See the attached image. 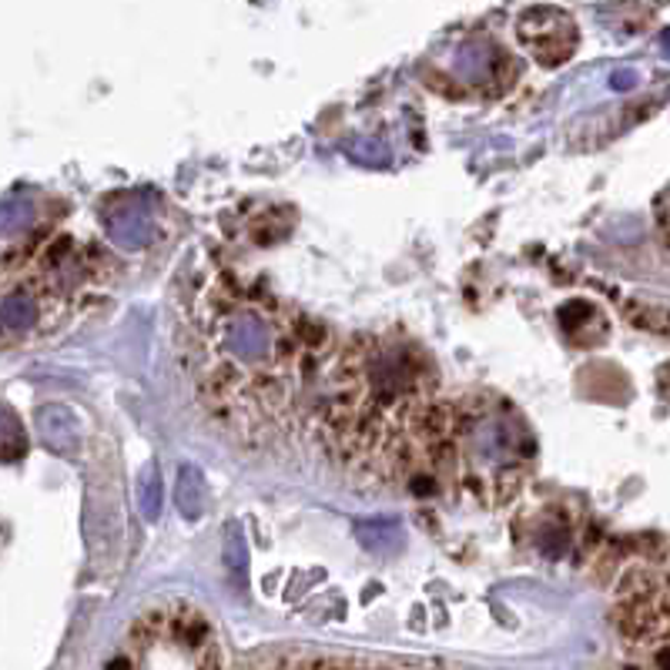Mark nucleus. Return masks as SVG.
<instances>
[{
  "instance_id": "4",
  "label": "nucleus",
  "mask_w": 670,
  "mask_h": 670,
  "mask_svg": "<svg viewBox=\"0 0 670 670\" xmlns=\"http://www.w3.org/2000/svg\"><path fill=\"white\" fill-rule=\"evenodd\" d=\"M520 41L523 48L546 68L563 65L566 58H573L577 48V28L573 21L556 11V8H530L520 18Z\"/></svg>"
},
{
  "instance_id": "1",
  "label": "nucleus",
  "mask_w": 670,
  "mask_h": 670,
  "mask_svg": "<svg viewBox=\"0 0 670 670\" xmlns=\"http://www.w3.org/2000/svg\"><path fill=\"white\" fill-rule=\"evenodd\" d=\"M195 373L208 410L245 440L278 436L315 386L305 322L275 302L228 282L195 305Z\"/></svg>"
},
{
  "instance_id": "8",
  "label": "nucleus",
  "mask_w": 670,
  "mask_h": 670,
  "mask_svg": "<svg viewBox=\"0 0 670 670\" xmlns=\"http://www.w3.org/2000/svg\"><path fill=\"white\" fill-rule=\"evenodd\" d=\"M356 536H359V543L366 550H373L380 556H390V553H396L403 546V530L393 520H386V523H380V520L376 523H359Z\"/></svg>"
},
{
  "instance_id": "7",
  "label": "nucleus",
  "mask_w": 670,
  "mask_h": 670,
  "mask_svg": "<svg viewBox=\"0 0 670 670\" xmlns=\"http://www.w3.org/2000/svg\"><path fill=\"white\" fill-rule=\"evenodd\" d=\"M175 506L181 510L185 520H198L208 506V486L205 476L195 466H181L175 480Z\"/></svg>"
},
{
  "instance_id": "6",
  "label": "nucleus",
  "mask_w": 670,
  "mask_h": 670,
  "mask_svg": "<svg viewBox=\"0 0 670 670\" xmlns=\"http://www.w3.org/2000/svg\"><path fill=\"white\" fill-rule=\"evenodd\" d=\"M108 228H111V238L125 248H141L151 242V231H155V218L148 211L145 201L138 198H128L125 205H118V211H111L108 218Z\"/></svg>"
},
{
  "instance_id": "9",
  "label": "nucleus",
  "mask_w": 670,
  "mask_h": 670,
  "mask_svg": "<svg viewBox=\"0 0 670 670\" xmlns=\"http://www.w3.org/2000/svg\"><path fill=\"white\" fill-rule=\"evenodd\" d=\"M138 500H141V513H145L148 520H155L158 510H161V476H158V466H155V463L145 466V476H141V483H138Z\"/></svg>"
},
{
  "instance_id": "11",
  "label": "nucleus",
  "mask_w": 670,
  "mask_h": 670,
  "mask_svg": "<svg viewBox=\"0 0 670 670\" xmlns=\"http://www.w3.org/2000/svg\"><path fill=\"white\" fill-rule=\"evenodd\" d=\"M637 81V75L633 71H623V75H617V88H630Z\"/></svg>"
},
{
  "instance_id": "5",
  "label": "nucleus",
  "mask_w": 670,
  "mask_h": 670,
  "mask_svg": "<svg viewBox=\"0 0 670 670\" xmlns=\"http://www.w3.org/2000/svg\"><path fill=\"white\" fill-rule=\"evenodd\" d=\"M506 65H510L506 51L496 41H490V38H470L450 58L453 78L463 81V85H470V88H483V91L493 88L496 81H503Z\"/></svg>"
},
{
  "instance_id": "3",
  "label": "nucleus",
  "mask_w": 670,
  "mask_h": 670,
  "mask_svg": "<svg viewBox=\"0 0 670 670\" xmlns=\"http://www.w3.org/2000/svg\"><path fill=\"white\" fill-rule=\"evenodd\" d=\"M440 436L443 443L436 453L446 456L460 490L490 510L520 493L536 456L533 433L520 413L490 396L456 403L443 416Z\"/></svg>"
},
{
  "instance_id": "2",
  "label": "nucleus",
  "mask_w": 670,
  "mask_h": 670,
  "mask_svg": "<svg viewBox=\"0 0 670 670\" xmlns=\"http://www.w3.org/2000/svg\"><path fill=\"white\" fill-rule=\"evenodd\" d=\"M436 383V370L416 346L356 339L315 376L308 406L322 416V433L339 460L363 476L396 480L430 443H440Z\"/></svg>"
},
{
  "instance_id": "10",
  "label": "nucleus",
  "mask_w": 670,
  "mask_h": 670,
  "mask_svg": "<svg viewBox=\"0 0 670 670\" xmlns=\"http://www.w3.org/2000/svg\"><path fill=\"white\" fill-rule=\"evenodd\" d=\"M225 560H228V566H231V570H242V566L248 563V550H245V540H242V530H238V526H231V533H228V543H225Z\"/></svg>"
}]
</instances>
